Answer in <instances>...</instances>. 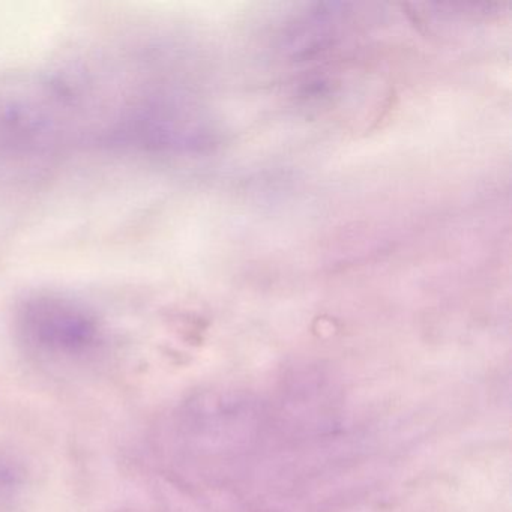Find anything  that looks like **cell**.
I'll use <instances>...</instances> for the list:
<instances>
[{"label": "cell", "mask_w": 512, "mask_h": 512, "mask_svg": "<svg viewBox=\"0 0 512 512\" xmlns=\"http://www.w3.org/2000/svg\"><path fill=\"white\" fill-rule=\"evenodd\" d=\"M22 331L29 343L56 355H77L97 340L91 314L64 299L29 302L22 314Z\"/></svg>", "instance_id": "obj_1"}]
</instances>
